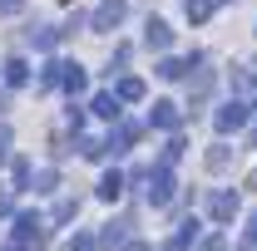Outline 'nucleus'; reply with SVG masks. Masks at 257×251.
<instances>
[{
  "label": "nucleus",
  "instance_id": "a878e982",
  "mask_svg": "<svg viewBox=\"0 0 257 251\" xmlns=\"http://www.w3.org/2000/svg\"><path fill=\"white\" fill-rule=\"evenodd\" d=\"M69 251H99V236L94 232H74L69 236Z\"/></svg>",
  "mask_w": 257,
  "mask_h": 251
},
{
  "label": "nucleus",
  "instance_id": "7ed1b4c3",
  "mask_svg": "<svg viewBox=\"0 0 257 251\" xmlns=\"http://www.w3.org/2000/svg\"><path fill=\"white\" fill-rule=\"evenodd\" d=\"M252 124V108L242 104V98H227V104H218V114H213V128L218 133H237V128Z\"/></svg>",
  "mask_w": 257,
  "mask_h": 251
},
{
  "label": "nucleus",
  "instance_id": "f257e3e1",
  "mask_svg": "<svg viewBox=\"0 0 257 251\" xmlns=\"http://www.w3.org/2000/svg\"><path fill=\"white\" fill-rule=\"evenodd\" d=\"M50 222L40 217V212H15V232H10V242L20 251H45V242H50V232H45Z\"/></svg>",
  "mask_w": 257,
  "mask_h": 251
},
{
  "label": "nucleus",
  "instance_id": "dca6fc26",
  "mask_svg": "<svg viewBox=\"0 0 257 251\" xmlns=\"http://www.w3.org/2000/svg\"><path fill=\"white\" fill-rule=\"evenodd\" d=\"M60 25H30V30H25V40H30L35 50H55V44H60Z\"/></svg>",
  "mask_w": 257,
  "mask_h": 251
},
{
  "label": "nucleus",
  "instance_id": "72a5a7b5",
  "mask_svg": "<svg viewBox=\"0 0 257 251\" xmlns=\"http://www.w3.org/2000/svg\"><path fill=\"white\" fill-rule=\"evenodd\" d=\"M0 217H15L10 212V192H0Z\"/></svg>",
  "mask_w": 257,
  "mask_h": 251
},
{
  "label": "nucleus",
  "instance_id": "f704fd0d",
  "mask_svg": "<svg viewBox=\"0 0 257 251\" xmlns=\"http://www.w3.org/2000/svg\"><path fill=\"white\" fill-rule=\"evenodd\" d=\"M119 251H149V242H139V236H134V242H128V246H119Z\"/></svg>",
  "mask_w": 257,
  "mask_h": 251
},
{
  "label": "nucleus",
  "instance_id": "e433bc0d",
  "mask_svg": "<svg viewBox=\"0 0 257 251\" xmlns=\"http://www.w3.org/2000/svg\"><path fill=\"white\" fill-rule=\"evenodd\" d=\"M213 5H232V0H213Z\"/></svg>",
  "mask_w": 257,
  "mask_h": 251
},
{
  "label": "nucleus",
  "instance_id": "b1692460",
  "mask_svg": "<svg viewBox=\"0 0 257 251\" xmlns=\"http://www.w3.org/2000/svg\"><path fill=\"white\" fill-rule=\"evenodd\" d=\"M74 212H79V197H60V202H55V226H64V222H74Z\"/></svg>",
  "mask_w": 257,
  "mask_h": 251
},
{
  "label": "nucleus",
  "instance_id": "4468645a",
  "mask_svg": "<svg viewBox=\"0 0 257 251\" xmlns=\"http://www.w3.org/2000/svg\"><path fill=\"white\" fill-rule=\"evenodd\" d=\"M144 44H149V50H168V44H173V30H168V20L149 15V25H144Z\"/></svg>",
  "mask_w": 257,
  "mask_h": 251
},
{
  "label": "nucleus",
  "instance_id": "4c0bfd02",
  "mask_svg": "<svg viewBox=\"0 0 257 251\" xmlns=\"http://www.w3.org/2000/svg\"><path fill=\"white\" fill-rule=\"evenodd\" d=\"M60 5H74V0H60Z\"/></svg>",
  "mask_w": 257,
  "mask_h": 251
},
{
  "label": "nucleus",
  "instance_id": "6e6552de",
  "mask_svg": "<svg viewBox=\"0 0 257 251\" xmlns=\"http://www.w3.org/2000/svg\"><path fill=\"white\" fill-rule=\"evenodd\" d=\"M203 207H208L213 222H232V217H237V192H232V188H213L208 197H203Z\"/></svg>",
  "mask_w": 257,
  "mask_h": 251
},
{
  "label": "nucleus",
  "instance_id": "ddd939ff",
  "mask_svg": "<svg viewBox=\"0 0 257 251\" xmlns=\"http://www.w3.org/2000/svg\"><path fill=\"white\" fill-rule=\"evenodd\" d=\"M124 188H128V178L124 172H119V168H109V172H104V178H99V202H119V197H124Z\"/></svg>",
  "mask_w": 257,
  "mask_h": 251
},
{
  "label": "nucleus",
  "instance_id": "1a4fd4ad",
  "mask_svg": "<svg viewBox=\"0 0 257 251\" xmlns=\"http://www.w3.org/2000/svg\"><path fill=\"white\" fill-rule=\"evenodd\" d=\"M178 124H183V108H178L173 98H159V104L149 108V128H163V133H178Z\"/></svg>",
  "mask_w": 257,
  "mask_h": 251
},
{
  "label": "nucleus",
  "instance_id": "9b49d317",
  "mask_svg": "<svg viewBox=\"0 0 257 251\" xmlns=\"http://www.w3.org/2000/svg\"><path fill=\"white\" fill-rule=\"evenodd\" d=\"M213 84H218V74H213V69H198V74H193V84H188V114H198V108L208 104Z\"/></svg>",
  "mask_w": 257,
  "mask_h": 251
},
{
  "label": "nucleus",
  "instance_id": "423d86ee",
  "mask_svg": "<svg viewBox=\"0 0 257 251\" xmlns=\"http://www.w3.org/2000/svg\"><path fill=\"white\" fill-rule=\"evenodd\" d=\"M134 226H139V222H134V212L114 217L104 232H99V251H119V246H128V242H134Z\"/></svg>",
  "mask_w": 257,
  "mask_h": 251
},
{
  "label": "nucleus",
  "instance_id": "7c9ffc66",
  "mask_svg": "<svg viewBox=\"0 0 257 251\" xmlns=\"http://www.w3.org/2000/svg\"><path fill=\"white\" fill-rule=\"evenodd\" d=\"M10 158V124H0V162Z\"/></svg>",
  "mask_w": 257,
  "mask_h": 251
},
{
  "label": "nucleus",
  "instance_id": "39448f33",
  "mask_svg": "<svg viewBox=\"0 0 257 251\" xmlns=\"http://www.w3.org/2000/svg\"><path fill=\"white\" fill-rule=\"evenodd\" d=\"M193 69H203V54H163V60L154 64V74H159V79H168V84L188 79Z\"/></svg>",
  "mask_w": 257,
  "mask_h": 251
},
{
  "label": "nucleus",
  "instance_id": "412c9836",
  "mask_svg": "<svg viewBox=\"0 0 257 251\" xmlns=\"http://www.w3.org/2000/svg\"><path fill=\"white\" fill-rule=\"evenodd\" d=\"M10 178H15V192H25V188H30V178H35V168L25 162V158H10Z\"/></svg>",
  "mask_w": 257,
  "mask_h": 251
},
{
  "label": "nucleus",
  "instance_id": "cd10ccee",
  "mask_svg": "<svg viewBox=\"0 0 257 251\" xmlns=\"http://www.w3.org/2000/svg\"><path fill=\"white\" fill-rule=\"evenodd\" d=\"M198 251H227V236H223V232H213V236L198 242Z\"/></svg>",
  "mask_w": 257,
  "mask_h": 251
},
{
  "label": "nucleus",
  "instance_id": "6ab92c4d",
  "mask_svg": "<svg viewBox=\"0 0 257 251\" xmlns=\"http://www.w3.org/2000/svg\"><path fill=\"white\" fill-rule=\"evenodd\" d=\"M227 168H232V148L227 143H213L208 148V172H227Z\"/></svg>",
  "mask_w": 257,
  "mask_h": 251
},
{
  "label": "nucleus",
  "instance_id": "393cba45",
  "mask_svg": "<svg viewBox=\"0 0 257 251\" xmlns=\"http://www.w3.org/2000/svg\"><path fill=\"white\" fill-rule=\"evenodd\" d=\"M30 188L35 192H55V188H60V172H55V168H40V172L30 178Z\"/></svg>",
  "mask_w": 257,
  "mask_h": 251
},
{
  "label": "nucleus",
  "instance_id": "bb28decb",
  "mask_svg": "<svg viewBox=\"0 0 257 251\" xmlns=\"http://www.w3.org/2000/svg\"><path fill=\"white\" fill-rule=\"evenodd\" d=\"M237 251H257V212L247 217V232H242V242H237Z\"/></svg>",
  "mask_w": 257,
  "mask_h": 251
},
{
  "label": "nucleus",
  "instance_id": "0eeeda50",
  "mask_svg": "<svg viewBox=\"0 0 257 251\" xmlns=\"http://www.w3.org/2000/svg\"><path fill=\"white\" fill-rule=\"evenodd\" d=\"M128 15V0H99L94 15H89V30L104 34V30H119V20Z\"/></svg>",
  "mask_w": 257,
  "mask_h": 251
},
{
  "label": "nucleus",
  "instance_id": "a211bd4d",
  "mask_svg": "<svg viewBox=\"0 0 257 251\" xmlns=\"http://www.w3.org/2000/svg\"><path fill=\"white\" fill-rule=\"evenodd\" d=\"M114 94L124 98V104H139V98L149 94V89H144V79H139V74H124V79L114 84Z\"/></svg>",
  "mask_w": 257,
  "mask_h": 251
},
{
  "label": "nucleus",
  "instance_id": "c85d7f7f",
  "mask_svg": "<svg viewBox=\"0 0 257 251\" xmlns=\"http://www.w3.org/2000/svg\"><path fill=\"white\" fill-rule=\"evenodd\" d=\"M252 84H257V79H252V74H247V69H237V74H232V89H237V94H247Z\"/></svg>",
  "mask_w": 257,
  "mask_h": 251
},
{
  "label": "nucleus",
  "instance_id": "2eb2a0df",
  "mask_svg": "<svg viewBox=\"0 0 257 251\" xmlns=\"http://www.w3.org/2000/svg\"><path fill=\"white\" fill-rule=\"evenodd\" d=\"M84 84H89V74H84V64L64 60V79H60V89H64L69 98H79V94H84Z\"/></svg>",
  "mask_w": 257,
  "mask_h": 251
},
{
  "label": "nucleus",
  "instance_id": "f03ea898",
  "mask_svg": "<svg viewBox=\"0 0 257 251\" xmlns=\"http://www.w3.org/2000/svg\"><path fill=\"white\" fill-rule=\"evenodd\" d=\"M144 197H149L154 207H168V202L178 197V182H173V168H168V162H154V168H149V192H144Z\"/></svg>",
  "mask_w": 257,
  "mask_h": 251
},
{
  "label": "nucleus",
  "instance_id": "2f4dec72",
  "mask_svg": "<svg viewBox=\"0 0 257 251\" xmlns=\"http://www.w3.org/2000/svg\"><path fill=\"white\" fill-rule=\"evenodd\" d=\"M128 64V44H119V50H114V60H109V69H124Z\"/></svg>",
  "mask_w": 257,
  "mask_h": 251
},
{
  "label": "nucleus",
  "instance_id": "aec40b11",
  "mask_svg": "<svg viewBox=\"0 0 257 251\" xmlns=\"http://www.w3.org/2000/svg\"><path fill=\"white\" fill-rule=\"evenodd\" d=\"M213 10H218L213 0H183V15H188L193 25H208V15H213Z\"/></svg>",
  "mask_w": 257,
  "mask_h": 251
},
{
  "label": "nucleus",
  "instance_id": "c756f323",
  "mask_svg": "<svg viewBox=\"0 0 257 251\" xmlns=\"http://www.w3.org/2000/svg\"><path fill=\"white\" fill-rule=\"evenodd\" d=\"M20 10H25V0H0V20L5 15H20Z\"/></svg>",
  "mask_w": 257,
  "mask_h": 251
},
{
  "label": "nucleus",
  "instance_id": "473e14b6",
  "mask_svg": "<svg viewBox=\"0 0 257 251\" xmlns=\"http://www.w3.org/2000/svg\"><path fill=\"white\" fill-rule=\"evenodd\" d=\"M247 148H257V108H252V128H247Z\"/></svg>",
  "mask_w": 257,
  "mask_h": 251
},
{
  "label": "nucleus",
  "instance_id": "20e7f679",
  "mask_svg": "<svg viewBox=\"0 0 257 251\" xmlns=\"http://www.w3.org/2000/svg\"><path fill=\"white\" fill-rule=\"evenodd\" d=\"M139 138H144V124H139V118H119V124H114V133L104 138V153L119 158V153H128Z\"/></svg>",
  "mask_w": 257,
  "mask_h": 251
},
{
  "label": "nucleus",
  "instance_id": "f8f14e48",
  "mask_svg": "<svg viewBox=\"0 0 257 251\" xmlns=\"http://www.w3.org/2000/svg\"><path fill=\"white\" fill-rule=\"evenodd\" d=\"M119 104H124V98L109 89V94H94V98H89V114H94V118H104V124H119V114H124Z\"/></svg>",
  "mask_w": 257,
  "mask_h": 251
},
{
  "label": "nucleus",
  "instance_id": "5701e85b",
  "mask_svg": "<svg viewBox=\"0 0 257 251\" xmlns=\"http://www.w3.org/2000/svg\"><path fill=\"white\" fill-rule=\"evenodd\" d=\"M60 79H64V60H50L40 69V89H60Z\"/></svg>",
  "mask_w": 257,
  "mask_h": 251
},
{
  "label": "nucleus",
  "instance_id": "f3484780",
  "mask_svg": "<svg viewBox=\"0 0 257 251\" xmlns=\"http://www.w3.org/2000/svg\"><path fill=\"white\" fill-rule=\"evenodd\" d=\"M0 79H5V84H10V89H20V84H25V79H30V64L20 60V54H10V60L0 64Z\"/></svg>",
  "mask_w": 257,
  "mask_h": 251
},
{
  "label": "nucleus",
  "instance_id": "9d476101",
  "mask_svg": "<svg viewBox=\"0 0 257 251\" xmlns=\"http://www.w3.org/2000/svg\"><path fill=\"white\" fill-rule=\"evenodd\" d=\"M198 232H203V222H198V217H178V226L168 232V242H163V251H188L193 242H198Z\"/></svg>",
  "mask_w": 257,
  "mask_h": 251
},
{
  "label": "nucleus",
  "instance_id": "c9c22d12",
  "mask_svg": "<svg viewBox=\"0 0 257 251\" xmlns=\"http://www.w3.org/2000/svg\"><path fill=\"white\" fill-rule=\"evenodd\" d=\"M0 251H20V246H15V242H5V246H0Z\"/></svg>",
  "mask_w": 257,
  "mask_h": 251
},
{
  "label": "nucleus",
  "instance_id": "4be33fe9",
  "mask_svg": "<svg viewBox=\"0 0 257 251\" xmlns=\"http://www.w3.org/2000/svg\"><path fill=\"white\" fill-rule=\"evenodd\" d=\"M183 148H188V138H183V133H168V143H163V158H159V162H168V168H173V162L183 158Z\"/></svg>",
  "mask_w": 257,
  "mask_h": 251
}]
</instances>
